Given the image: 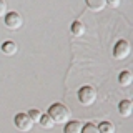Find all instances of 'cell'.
<instances>
[{"mask_svg": "<svg viewBox=\"0 0 133 133\" xmlns=\"http://www.w3.org/2000/svg\"><path fill=\"white\" fill-rule=\"evenodd\" d=\"M118 113L123 116V118H128V116H131L133 113V103L130 100H122V102L118 103Z\"/></svg>", "mask_w": 133, "mask_h": 133, "instance_id": "obj_7", "label": "cell"}, {"mask_svg": "<svg viewBox=\"0 0 133 133\" xmlns=\"http://www.w3.org/2000/svg\"><path fill=\"white\" fill-rule=\"evenodd\" d=\"M97 128L98 133H115V125L111 122H102Z\"/></svg>", "mask_w": 133, "mask_h": 133, "instance_id": "obj_12", "label": "cell"}, {"mask_svg": "<svg viewBox=\"0 0 133 133\" xmlns=\"http://www.w3.org/2000/svg\"><path fill=\"white\" fill-rule=\"evenodd\" d=\"M85 3H87V7L90 8L91 12H103L105 10V7H107V2L105 0H85Z\"/></svg>", "mask_w": 133, "mask_h": 133, "instance_id": "obj_8", "label": "cell"}, {"mask_svg": "<svg viewBox=\"0 0 133 133\" xmlns=\"http://www.w3.org/2000/svg\"><path fill=\"white\" fill-rule=\"evenodd\" d=\"M28 116H30V120H32L33 123H38L40 122V116H42V111L37 110V108H33V110L28 111Z\"/></svg>", "mask_w": 133, "mask_h": 133, "instance_id": "obj_15", "label": "cell"}, {"mask_svg": "<svg viewBox=\"0 0 133 133\" xmlns=\"http://www.w3.org/2000/svg\"><path fill=\"white\" fill-rule=\"evenodd\" d=\"M70 30H72L73 37H82L83 33H85V25H83L80 20H75L72 23V27H70Z\"/></svg>", "mask_w": 133, "mask_h": 133, "instance_id": "obj_11", "label": "cell"}, {"mask_svg": "<svg viewBox=\"0 0 133 133\" xmlns=\"http://www.w3.org/2000/svg\"><path fill=\"white\" fill-rule=\"evenodd\" d=\"M38 123H40V127H42V128H45V130H50V128H53V125H55V123L52 122V118H50L47 113H42L40 122H38Z\"/></svg>", "mask_w": 133, "mask_h": 133, "instance_id": "obj_13", "label": "cell"}, {"mask_svg": "<svg viewBox=\"0 0 133 133\" xmlns=\"http://www.w3.org/2000/svg\"><path fill=\"white\" fill-rule=\"evenodd\" d=\"M131 82H133V75L130 70H123V72H120L118 75V83H120V87H130L131 85Z\"/></svg>", "mask_w": 133, "mask_h": 133, "instance_id": "obj_9", "label": "cell"}, {"mask_svg": "<svg viewBox=\"0 0 133 133\" xmlns=\"http://www.w3.org/2000/svg\"><path fill=\"white\" fill-rule=\"evenodd\" d=\"M47 115L52 118L53 123H60V125H65L72 120V111H70L68 107H65L63 103H52L48 107V111Z\"/></svg>", "mask_w": 133, "mask_h": 133, "instance_id": "obj_1", "label": "cell"}, {"mask_svg": "<svg viewBox=\"0 0 133 133\" xmlns=\"http://www.w3.org/2000/svg\"><path fill=\"white\" fill-rule=\"evenodd\" d=\"M5 14H7V2L0 0V17H5Z\"/></svg>", "mask_w": 133, "mask_h": 133, "instance_id": "obj_16", "label": "cell"}, {"mask_svg": "<svg viewBox=\"0 0 133 133\" xmlns=\"http://www.w3.org/2000/svg\"><path fill=\"white\" fill-rule=\"evenodd\" d=\"M14 125H15L17 130L22 131V133H27L33 128V122L30 120L28 113H17L14 116Z\"/></svg>", "mask_w": 133, "mask_h": 133, "instance_id": "obj_4", "label": "cell"}, {"mask_svg": "<svg viewBox=\"0 0 133 133\" xmlns=\"http://www.w3.org/2000/svg\"><path fill=\"white\" fill-rule=\"evenodd\" d=\"M82 127L83 125L77 120H70L68 123H65V128H63V133H82Z\"/></svg>", "mask_w": 133, "mask_h": 133, "instance_id": "obj_10", "label": "cell"}, {"mask_svg": "<svg viewBox=\"0 0 133 133\" xmlns=\"http://www.w3.org/2000/svg\"><path fill=\"white\" fill-rule=\"evenodd\" d=\"M105 2H107V5H110L113 8H118L120 3H122V0H105Z\"/></svg>", "mask_w": 133, "mask_h": 133, "instance_id": "obj_17", "label": "cell"}, {"mask_svg": "<svg viewBox=\"0 0 133 133\" xmlns=\"http://www.w3.org/2000/svg\"><path fill=\"white\" fill-rule=\"evenodd\" d=\"M131 53V45L128 40H118L113 47V58L115 60H125Z\"/></svg>", "mask_w": 133, "mask_h": 133, "instance_id": "obj_3", "label": "cell"}, {"mask_svg": "<svg viewBox=\"0 0 133 133\" xmlns=\"http://www.w3.org/2000/svg\"><path fill=\"white\" fill-rule=\"evenodd\" d=\"M82 133H98V128H97V125L88 122V123H85L82 127Z\"/></svg>", "mask_w": 133, "mask_h": 133, "instance_id": "obj_14", "label": "cell"}, {"mask_svg": "<svg viewBox=\"0 0 133 133\" xmlns=\"http://www.w3.org/2000/svg\"><path fill=\"white\" fill-rule=\"evenodd\" d=\"M3 22H5V27L8 30H18L23 25V17L18 12H7L3 17Z\"/></svg>", "mask_w": 133, "mask_h": 133, "instance_id": "obj_5", "label": "cell"}, {"mask_svg": "<svg viewBox=\"0 0 133 133\" xmlns=\"http://www.w3.org/2000/svg\"><path fill=\"white\" fill-rule=\"evenodd\" d=\"M95 100H97V90H95L93 87L85 85L78 90V102H80L82 105L90 107V105L95 103Z\"/></svg>", "mask_w": 133, "mask_h": 133, "instance_id": "obj_2", "label": "cell"}, {"mask_svg": "<svg viewBox=\"0 0 133 133\" xmlns=\"http://www.w3.org/2000/svg\"><path fill=\"white\" fill-rule=\"evenodd\" d=\"M0 48H2V53L7 55V57H14L15 53L18 52V45H17L14 40H5Z\"/></svg>", "mask_w": 133, "mask_h": 133, "instance_id": "obj_6", "label": "cell"}]
</instances>
